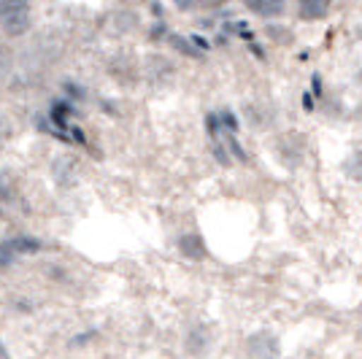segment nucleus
<instances>
[{
	"label": "nucleus",
	"mask_w": 362,
	"mask_h": 359,
	"mask_svg": "<svg viewBox=\"0 0 362 359\" xmlns=\"http://www.w3.org/2000/svg\"><path fill=\"white\" fill-rule=\"evenodd\" d=\"M33 28V8L25 0H0V30L8 38H22Z\"/></svg>",
	"instance_id": "nucleus-1"
},
{
	"label": "nucleus",
	"mask_w": 362,
	"mask_h": 359,
	"mask_svg": "<svg viewBox=\"0 0 362 359\" xmlns=\"http://www.w3.org/2000/svg\"><path fill=\"white\" fill-rule=\"evenodd\" d=\"M41 249H44V240L33 238V235H14V238L0 240V268H8L19 257L35 254Z\"/></svg>",
	"instance_id": "nucleus-2"
},
{
	"label": "nucleus",
	"mask_w": 362,
	"mask_h": 359,
	"mask_svg": "<svg viewBox=\"0 0 362 359\" xmlns=\"http://www.w3.org/2000/svg\"><path fill=\"white\" fill-rule=\"evenodd\" d=\"M144 71H146V78H149V84L154 87H160V84H165L168 78L173 76V62L163 57V54H151L146 57V65H144Z\"/></svg>",
	"instance_id": "nucleus-3"
},
{
	"label": "nucleus",
	"mask_w": 362,
	"mask_h": 359,
	"mask_svg": "<svg viewBox=\"0 0 362 359\" xmlns=\"http://www.w3.org/2000/svg\"><path fill=\"white\" fill-rule=\"evenodd\" d=\"M184 346H187V351L189 354H206L209 351V346H211V329L206 327V324H192V327L187 329V335H184Z\"/></svg>",
	"instance_id": "nucleus-4"
},
{
	"label": "nucleus",
	"mask_w": 362,
	"mask_h": 359,
	"mask_svg": "<svg viewBox=\"0 0 362 359\" xmlns=\"http://www.w3.org/2000/svg\"><path fill=\"white\" fill-rule=\"evenodd\" d=\"M249 354L252 359H276L279 354V343H276V338H273L271 332H257L249 338Z\"/></svg>",
	"instance_id": "nucleus-5"
},
{
	"label": "nucleus",
	"mask_w": 362,
	"mask_h": 359,
	"mask_svg": "<svg viewBox=\"0 0 362 359\" xmlns=\"http://www.w3.org/2000/svg\"><path fill=\"white\" fill-rule=\"evenodd\" d=\"M176 246H179V252L187 259H203V257L209 254V249H206V240L200 238L197 233H187V235H181L176 240Z\"/></svg>",
	"instance_id": "nucleus-6"
},
{
	"label": "nucleus",
	"mask_w": 362,
	"mask_h": 359,
	"mask_svg": "<svg viewBox=\"0 0 362 359\" xmlns=\"http://www.w3.org/2000/svg\"><path fill=\"white\" fill-rule=\"evenodd\" d=\"M246 6H249L252 14L262 16V19H276V16L284 14V8H287L281 0H249Z\"/></svg>",
	"instance_id": "nucleus-7"
},
{
	"label": "nucleus",
	"mask_w": 362,
	"mask_h": 359,
	"mask_svg": "<svg viewBox=\"0 0 362 359\" xmlns=\"http://www.w3.org/2000/svg\"><path fill=\"white\" fill-rule=\"evenodd\" d=\"M298 11H300L305 22H319V19H325L330 14V3L327 0H300Z\"/></svg>",
	"instance_id": "nucleus-8"
},
{
	"label": "nucleus",
	"mask_w": 362,
	"mask_h": 359,
	"mask_svg": "<svg viewBox=\"0 0 362 359\" xmlns=\"http://www.w3.org/2000/svg\"><path fill=\"white\" fill-rule=\"evenodd\" d=\"M341 167H344L346 179L362 184V149H354V151H351L346 160H344V165H341Z\"/></svg>",
	"instance_id": "nucleus-9"
},
{
	"label": "nucleus",
	"mask_w": 362,
	"mask_h": 359,
	"mask_svg": "<svg viewBox=\"0 0 362 359\" xmlns=\"http://www.w3.org/2000/svg\"><path fill=\"white\" fill-rule=\"evenodd\" d=\"M11 71H14V54H11L8 46L0 44V78H6Z\"/></svg>",
	"instance_id": "nucleus-10"
},
{
	"label": "nucleus",
	"mask_w": 362,
	"mask_h": 359,
	"mask_svg": "<svg viewBox=\"0 0 362 359\" xmlns=\"http://www.w3.org/2000/svg\"><path fill=\"white\" fill-rule=\"evenodd\" d=\"M62 92L68 95L65 100H71V103H76V100H81V98H87V92L81 90L76 81H68V84H62Z\"/></svg>",
	"instance_id": "nucleus-11"
},
{
	"label": "nucleus",
	"mask_w": 362,
	"mask_h": 359,
	"mask_svg": "<svg viewBox=\"0 0 362 359\" xmlns=\"http://www.w3.org/2000/svg\"><path fill=\"white\" fill-rule=\"evenodd\" d=\"M268 35H271V38H276V41H292V38H295V35H292V30H289V28H279V25H268Z\"/></svg>",
	"instance_id": "nucleus-12"
},
{
	"label": "nucleus",
	"mask_w": 362,
	"mask_h": 359,
	"mask_svg": "<svg viewBox=\"0 0 362 359\" xmlns=\"http://www.w3.org/2000/svg\"><path fill=\"white\" fill-rule=\"evenodd\" d=\"M8 135H11V124H8V119L0 114V143H3Z\"/></svg>",
	"instance_id": "nucleus-13"
},
{
	"label": "nucleus",
	"mask_w": 362,
	"mask_h": 359,
	"mask_svg": "<svg viewBox=\"0 0 362 359\" xmlns=\"http://www.w3.org/2000/svg\"><path fill=\"white\" fill-rule=\"evenodd\" d=\"M357 119H362V103H360V108H357Z\"/></svg>",
	"instance_id": "nucleus-14"
}]
</instances>
